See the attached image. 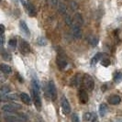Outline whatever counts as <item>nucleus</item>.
Returning <instances> with one entry per match:
<instances>
[{
	"instance_id": "nucleus-1",
	"label": "nucleus",
	"mask_w": 122,
	"mask_h": 122,
	"mask_svg": "<svg viewBox=\"0 0 122 122\" xmlns=\"http://www.w3.org/2000/svg\"><path fill=\"white\" fill-rule=\"evenodd\" d=\"M83 84H84V86L86 87V89L88 91H93L95 88V81L93 79V77L88 74L85 75L83 79Z\"/></svg>"
},
{
	"instance_id": "nucleus-2",
	"label": "nucleus",
	"mask_w": 122,
	"mask_h": 122,
	"mask_svg": "<svg viewBox=\"0 0 122 122\" xmlns=\"http://www.w3.org/2000/svg\"><path fill=\"white\" fill-rule=\"evenodd\" d=\"M32 97H33L34 104L38 108V110H41V96H40V91L32 89Z\"/></svg>"
},
{
	"instance_id": "nucleus-3",
	"label": "nucleus",
	"mask_w": 122,
	"mask_h": 122,
	"mask_svg": "<svg viewBox=\"0 0 122 122\" xmlns=\"http://www.w3.org/2000/svg\"><path fill=\"white\" fill-rule=\"evenodd\" d=\"M48 91H49L50 97L51 98L52 101L56 100L57 97V91H56V86L55 84L53 83V81H50L49 84H48Z\"/></svg>"
},
{
	"instance_id": "nucleus-4",
	"label": "nucleus",
	"mask_w": 122,
	"mask_h": 122,
	"mask_svg": "<svg viewBox=\"0 0 122 122\" xmlns=\"http://www.w3.org/2000/svg\"><path fill=\"white\" fill-rule=\"evenodd\" d=\"M61 109H62V112L64 114H69L71 112V106L68 102L67 98L65 97H61Z\"/></svg>"
},
{
	"instance_id": "nucleus-5",
	"label": "nucleus",
	"mask_w": 122,
	"mask_h": 122,
	"mask_svg": "<svg viewBox=\"0 0 122 122\" xmlns=\"http://www.w3.org/2000/svg\"><path fill=\"white\" fill-rule=\"evenodd\" d=\"M18 108H21V106L18 104H6L2 107V110L5 112H15Z\"/></svg>"
},
{
	"instance_id": "nucleus-6",
	"label": "nucleus",
	"mask_w": 122,
	"mask_h": 122,
	"mask_svg": "<svg viewBox=\"0 0 122 122\" xmlns=\"http://www.w3.org/2000/svg\"><path fill=\"white\" fill-rule=\"evenodd\" d=\"M19 49L21 51L22 53H29L30 51V46L29 42H27L24 40H21L20 41V43H19Z\"/></svg>"
},
{
	"instance_id": "nucleus-7",
	"label": "nucleus",
	"mask_w": 122,
	"mask_h": 122,
	"mask_svg": "<svg viewBox=\"0 0 122 122\" xmlns=\"http://www.w3.org/2000/svg\"><path fill=\"white\" fill-rule=\"evenodd\" d=\"M25 6H26V9L29 13V15L30 17H34L36 16V10H35V6L34 5L31 3L30 1H27V3H25Z\"/></svg>"
},
{
	"instance_id": "nucleus-8",
	"label": "nucleus",
	"mask_w": 122,
	"mask_h": 122,
	"mask_svg": "<svg viewBox=\"0 0 122 122\" xmlns=\"http://www.w3.org/2000/svg\"><path fill=\"white\" fill-rule=\"evenodd\" d=\"M78 97H79L80 102L82 104H86L88 102V95L85 89H80L79 93H78Z\"/></svg>"
},
{
	"instance_id": "nucleus-9",
	"label": "nucleus",
	"mask_w": 122,
	"mask_h": 122,
	"mask_svg": "<svg viewBox=\"0 0 122 122\" xmlns=\"http://www.w3.org/2000/svg\"><path fill=\"white\" fill-rule=\"evenodd\" d=\"M56 63H57V65H58V67H59L60 70H63L64 68L67 66V61L63 57L60 56V55L56 58Z\"/></svg>"
},
{
	"instance_id": "nucleus-10",
	"label": "nucleus",
	"mask_w": 122,
	"mask_h": 122,
	"mask_svg": "<svg viewBox=\"0 0 122 122\" xmlns=\"http://www.w3.org/2000/svg\"><path fill=\"white\" fill-rule=\"evenodd\" d=\"M108 102L111 105H118L121 102V98L119 97L118 96H117V95H113V96H111L108 98Z\"/></svg>"
},
{
	"instance_id": "nucleus-11",
	"label": "nucleus",
	"mask_w": 122,
	"mask_h": 122,
	"mask_svg": "<svg viewBox=\"0 0 122 122\" xmlns=\"http://www.w3.org/2000/svg\"><path fill=\"white\" fill-rule=\"evenodd\" d=\"M0 70H1L2 73H6V74H9V73H12L11 67H10L9 65L6 64V63H1V64H0Z\"/></svg>"
},
{
	"instance_id": "nucleus-12",
	"label": "nucleus",
	"mask_w": 122,
	"mask_h": 122,
	"mask_svg": "<svg viewBox=\"0 0 122 122\" xmlns=\"http://www.w3.org/2000/svg\"><path fill=\"white\" fill-rule=\"evenodd\" d=\"M19 27H20L21 30L23 31L25 34L30 35V31L29 30V27H28V25L26 24V22H25L24 20H20V22H19Z\"/></svg>"
},
{
	"instance_id": "nucleus-13",
	"label": "nucleus",
	"mask_w": 122,
	"mask_h": 122,
	"mask_svg": "<svg viewBox=\"0 0 122 122\" xmlns=\"http://www.w3.org/2000/svg\"><path fill=\"white\" fill-rule=\"evenodd\" d=\"M20 99L21 101L26 105H30L31 104V99L30 97V96L26 93H21L20 94Z\"/></svg>"
},
{
	"instance_id": "nucleus-14",
	"label": "nucleus",
	"mask_w": 122,
	"mask_h": 122,
	"mask_svg": "<svg viewBox=\"0 0 122 122\" xmlns=\"http://www.w3.org/2000/svg\"><path fill=\"white\" fill-rule=\"evenodd\" d=\"M73 35L75 39H80L81 36H82V31H81V29H80L79 26H74L73 28Z\"/></svg>"
},
{
	"instance_id": "nucleus-15",
	"label": "nucleus",
	"mask_w": 122,
	"mask_h": 122,
	"mask_svg": "<svg viewBox=\"0 0 122 122\" xmlns=\"http://www.w3.org/2000/svg\"><path fill=\"white\" fill-rule=\"evenodd\" d=\"M5 120L6 122H22V119L17 116H6Z\"/></svg>"
},
{
	"instance_id": "nucleus-16",
	"label": "nucleus",
	"mask_w": 122,
	"mask_h": 122,
	"mask_svg": "<svg viewBox=\"0 0 122 122\" xmlns=\"http://www.w3.org/2000/svg\"><path fill=\"white\" fill-rule=\"evenodd\" d=\"M80 81H81V79H80V75L76 74V75H74L73 78H72L71 82H70V85H71L72 86H73V87H76V86L80 84Z\"/></svg>"
},
{
	"instance_id": "nucleus-17",
	"label": "nucleus",
	"mask_w": 122,
	"mask_h": 122,
	"mask_svg": "<svg viewBox=\"0 0 122 122\" xmlns=\"http://www.w3.org/2000/svg\"><path fill=\"white\" fill-rule=\"evenodd\" d=\"M107 112V106L106 104H101L99 106V115L100 117H105Z\"/></svg>"
},
{
	"instance_id": "nucleus-18",
	"label": "nucleus",
	"mask_w": 122,
	"mask_h": 122,
	"mask_svg": "<svg viewBox=\"0 0 122 122\" xmlns=\"http://www.w3.org/2000/svg\"><path fill=\"white\" fill-rule=\"evenodd\" d=\"M101 57H102V53H97V54L95 55L91 60V65H96L97 63V61L100 60Z\"/></svg>"
},
{
	"instance_id": "nucleus-19",
	"label": "nucleus",
	"mask_w": 122,
	"mask_h": 122,
	"mask_svg": "<svg viewBox=\"0 0 122 122\" xmlns=\"http://www.w3.org/2000/svg\"><path fill=\"white\" fill-rule=\"evenodd\" d=\"M0 54H1V56L3 57V59H5V60H10V54L6 51V50L4 49H0Z\"/></svg>"
},
{
	"instance_id": "nucleus-20",
	"label": "nucleus",
	"mask_w": 122,
	"mask_h": 122,
	"mask_svg": "<svg viewBox=\"0 0 122 122\" xmlns=\"http://www.w3.org/2000/svg\"><path fill=\"white\" fill-rule=\"evenodd\" d=\"M10 92V88L8 87V86H2L1 88H0V97L1 96H5V95H7L8 93Z\"/></svg>"
},
{
	"instance_id": "nucleus-21",
	"label": "nucleus",
	"mask_w": 122,
	"mask_h": 122,
	"mask_svg": "<svg viewBox=\"0 0 122 122\" xmlns=\"http://www.w3.org/2000/svg\"><path fill=\"white\" fill-rule=\"evenodd\" d=\"M74 21L76 23V26H79L80 27L81 25L83 24V18H82V16L80 14H76L75 17H74Z\"/></svg>"
},
{
	"instance_id": "nucleus-22",
	"label": "nucleus",
	"mask_w": 122,
	"mask_h": 122,
	"mask_svg": "<svg viewBox=\"0 0 122 122\" xmlns=\"http://www.w3.org/2000/svg\"><path fill=\"white\" fill-rule=\"evenodd\" d=\"M37 43L40 45V46H45V45H47V40L44 38V37L41 36L38 38V40H37Z\"/></svg>"
},
{
	"instance_id": "nucleus-23",
	"label": "nucleus",
	"mask_w": 122,
	"mask_h": 122,
	"mask_svg": "<svg viewBox=\"0 0 122 122\" xmlns=\"http://www.w3.org/2000/svg\"><path fill=\"white\" fill-rule=\"evenodd\" d=\"M114 82L116 84H119L120 82H122V73H117L114 76Z\"/></svg>"
},
{
	"instance_id": "nucleus-24",
	"label": "nucleus",
	"mask_w": 122,
	"mask_h": 122,
	"mask_svg": "<svg viewBox=\"0 0 122 122\" xmlns=\"http://www.w3.org/2000/svg\"><path fill=\"white\" fill-rule=\"evenodd\" d=\"M98 43V37L97 36H93L90 39V44H91L93 47H95V46H97Z\"/></svg>"
},
{
	"instance_id": "nucleus-25",
	"label": "nucleus",
	"mask_w": 122,
	"mask_h": 122,
	"mask_svg": "<svg viewBox=\"0 0 122 122\" xmlns=\"http://www.w3.org/2000/svg\"><path fill=\"white\" fill-rule=\"evenodd\" d=\"M8 45H9L10 48L15 49V48L17 47V40H16V39H11V40L9 41V42H8Z\"/></svg>"
},
{
	"instance_id": "nucleus-26",
	"label": "nucleus",
	"mask_w": 122,
	"mask_h": 122,
	"mask_svg": "<svg viewBox=\"0 0 122 122\" xmlns=\"http://www.w3.org/2000/svg\"><path fill=\"white\" fill-rule=\"evenodd\" d=\"M110 63H111V61L108 59H104V60L101 61V65H103L104 67H108L110 65Z\"/></svg>"
},
{
	"instance_id": "nucleus-27",
	"label": "nucleus",
	"mask_w": 122,
	"mask_h": 122,
	"mask_svg": "<svg viewBox=\"0 0 122 122\" xmlns=\"http://www.w3.org/2000/svg\"><path fill=\"white\" fill-rule=\"evenodd\" d=\"M92 115L91 113H86L85 115H84V120L85 121H88V120H90L92 118Z\"/></svg>"
},
{
	"instance_id": "nucleus-28",
	"label": "nucleus",
	"mask_w": 122,
	"mask_h": 122,
	"mask_svg": "<svg viewBox=\"0 0 122 122\" xmlns=\"http://www.w3.org/2000/svg\"><path fill=\"white\" fill-rule=\"evenodd\" d=\"M72 121H73V122H80L79 117H78V115H77V114L73 113V115H72Z\"/></svg>"
},
{
	"instance_id": "nucleus-29",
	"label": "nucleus",
	"mask_w": 122,
	"mask_h": 122,
	"mask_svg": "<svg viewBox=\"0 0 122 122\" xmlns=\"http://www.w3.org/2000/svg\"><path fill=\"white\" fill-rule=\"evenodd\" d=\"M5 43V36H4V34H2V35H0V45H3Z\"/></svg>"
},
{
	"instance_id": "nucleus-30",
	"label": "nucleus",
	"mask_w": 122,
	"mask_h": 122,
	"mask_svg": "<svg viewBox=\"0 0 122 122\" xmlns=\"http://www.w3.org/2000/svg\"><path fill=\"white\" fill-rule=\"evenodd\" d=\"M4 32H5V26L0 24V35L4 34Z\"/></svg>"
},
{
	"instance_id": "nucleus-31",
	"label": "nucleus",
	"mask_w": 122,
	"mask_h": 122,
	"mask_svg": "<svg viewBox=\"0 0 122 122\" xmlns=\"http://www.w3.org/2000/svg\"><path fill=\"white\" fill-rule=\"evenodd\" d=\"M20 2H21L22 4H24V5H25V1H24V0H20Z\"/></svg>"
},
{
	"instance_id": "nucleus-32",
	"label": "nucleus",
	"mask_w": 122,
	"mask_h": 122,
	"mask_svg": "<svg viewBox=\"0 0 122 122\" xmlns=\"http://www.w3.org/2000/svg\"><path fill=\"white\" fill-rule=\"evenodd\" d=\"M1 1H2V0H0V2H1Z\"/></svg>"
}]
</instances>
